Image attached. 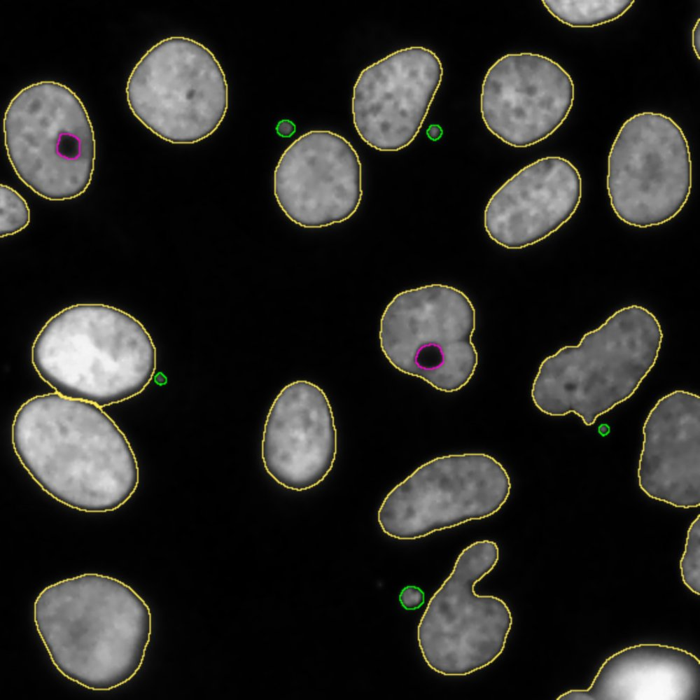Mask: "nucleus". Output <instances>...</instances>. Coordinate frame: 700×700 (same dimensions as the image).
<instances>
[{
	"instance_id": "1",
	"label": "nucleus",
	"mask_w": 700,
	"mask_h": 700,
	"mask_svg": "<svg viewBox=\"0 0 700 700\" xmlns=\"http://www.w3.org/2000/svg\"><path fill=\"white\" fill-rule=\"evenodd\" d=\"M11 439L32 479L69 507L111 512L137 489L139 470L130 443L94 403L56 392L36 396L16 412Z\"/></svg>"
},
{
	"instance_id": "2",
	"label": "nucleus",
	"mask_w": 700,
	"mask_h": 700,
	"mask_svg": "<svg viewBox=\"0 0 700 700\" xmlns=\"http://www.w3.org/2000/svg\"><path fill=\"white\" fill-rule=\"evenodd\" d=\"M36 631L68 680L108 691L140 670L152 633L146 601L111 576L83 573L46 587L34 603Z\"/></svg>"
},
{
	"instance_id": "3",
	"label": "nucleus",
	"mask_w": 700,
	"mask_h": 700,
	"mask_svg": "<svg viewBox=\"0 0 700 700\" xmlns=\"http://www.w3.org/2000/svg\"><path fill=\"white\" fill-rule=\"evenodd\" d=\"M31 362L56 393L101 407L141 393L157 363L154 342L130 314L103 304H76L52 316L31 347Z\"/></svg>"
},
{
	"instance_id": "4",
	"label": "nucleus",
	"mask_w": 700,
	"mask_h": 700,
	"mask_svg": "<svg viewBox=\"0 0 700 700\" xmlns=\"http://www.w3.org/2000/svg\"><path fill=\"white\" fill-rule=\"evenodd\" d=\"M662 326L645 307L632 304L541 363L531 388L535 406L551 416L570 413L586 426L630 398L655 365Z\"/></svg>"
},
{
	"instance_id": "5",
	"label": "nucleus",
	"mask_w": 700,
	"mask_h": 700,
	"mask_svg": "<svg viewBox=\"0 0 700 700\" xmlns=\"http://www.w3.org/2000/svg\"><path fill=\"white\" fill-rule=\"evenodd\" d=\"M4 144L18 178L51 201L74 199L92 179L94 132L79 97L55 81L32 83L11 99L3 120Z\"/></svg>"
},
{
	"instance_id": "6",
	"label": "nucleus",
	"mask_w": 700,
	"mask_h": 700,
	"mask_svg": "<svg viewBox=\"0 0 700 700\" xmlns=\"http://www.w3.org/2000/svg\"><path fill=\"white\" fill-rule=\"evenodd\" d=\"M126 97L135 117L160 139L191 144L211 136L228 108L225 74L214 54L186 36L153 46L134 66Z\"/></svg>"
},
{
	"instance_id": "7",
	"label": "nucleus",
	"mask_w": 700,
	"mask_h": 700,
	"mask_svg": "<svg viewBox=\"0 0 700 700\" xmlns=\"http://www.w3.org/2000/svg\"><path fill=\"white\" fill-rule=\"evenodd\" d=\"M499 554L492 540L470 544L430 598L417 627V640L424 661L436 673L470 675L503 652L512 625L511 611L501 598L475 590L495 568Z\"/></svg>"
},
{
	"instance_id": "8",
	"label": "nucleus",
	"mask_w": 700,
	"mask_h": 700,
	"mask_svg": "<svg viewBox=\"0 0 700 700\" xmlns=\"http://www.w3.org/2000/svg\"><path fill=\"white\" fill-rule=\"evenodd\" d=\"M476 312L461 290L433 284L398 293L382 315V353L398 371L452 393L472 377L478 354L472 342Z\"/></svg>"
},
{
	"instance_id": "9",
	"label": "nucleus",
	"mask_w": 700,
	"mask_h": 700,
	"mask_svg": "<svg viewBox=\"0 0 700 700\" xmlns=\"http://www.w3.org/2000/svg\"><path fill=\"white\" fill-rule=\"evenodd\" d=\"M510 491L507 470L489 454L439 456L419 466L388 493L377 521L391 538L416 540L494 514Z\"/></svg>"
},
{
	"instance_id": "10",
	"label": "nucleus",
	"mask_w": 700,
	"mask_h": 700,
	"mask_svg": "<svg viewBox=\"0 0 700 700\" xmlns=\"http://www.w3.org/2000/svg\"><path fill=\"white\" fill-rule=\"evenodd\" d=\"M611 207L624 223L646 228L676 217L692 188L687 138L670 117L642 112L621 126L608 157Z\"/></svg>"
},
{
	"instance_id": "11",
	"label": "nucleus",
	"mask_w": 700,
	"mask_h": 700,
	"mask_svg": "<svg viewBox=\"0 0 700 700\" xmlns=\"http://www.w3.org/2000/svg\"><path fill=\"white\" fill-rule=\"evenodd\" d=\"M443 76L431 50H398L365 67L353 89L351 112L363 141L380 151H397L419 134Z\"/></svg>"
},
{
	"instance_id": "12",
	"label": "nucleus",
	"mask_w": 700,
	"mask_h": 700,
	"mask_svg": "<svg viewBox=\"0 0 700 700\" xmlns=\"http://www.w3.org/2000/svg\"><path fill=\"white\" fill-rule=\"evenodd\" d=\"M274 194L285 215L305 228L342 223L363 195L359 156L342 136L312 130L284 151L274 172Z\"/></svg>"
},
{
	"instance_id": "13",
	"label": "nucleus",
	"mask_w": 700,
	"mask_h": 700,
	"mask_svg": "<svg viewBox=\"0 0 700 700\" xmlns=\"http://www.w3.org/2000/svg\"><path fill=\"white\" fill-rule=\"evenodd\" d=\"M574 98L573 80L559 63L536 53H510L486 73L480 112L494 136L510 146L526 148L556 132Z\"/></svg>"
},
{
	"instance_id": "14",
	"label": "nucleus",
	"mask_w": 700,
	"mask_h": 700,
	"mask_svg": "<svg viewBox=\"0 0 700 700\" xmlns=\"http://www.w3.org/2000/svg\"><path fill=\"white\" fill-rule=\"evenodd\" d=\"M337 445L334 415L323 390L307 380L285 386L264 425L261 458L268 475L287 489H312L332 470Z\"/></svg>"
},
{
	"instance_id": "15",
	"label": "nucleus",
	"mask_w": 700,
	"mask_h": 700,
	"mask_svg": "<svg viewBox=\"0 0 700 700\" xmlns=\"http://www.w3.org/2000/svg\"><path fill=\"white\" fill-rule=\"evenodd\" d=\"M580 174L568 160L542 158L521 169L491 197L484 209L489 237L507 249L533 245L557 231L578 209Z\"/></svg>"
},
{
	"instance_id": "16",
	"label": "nucleus",
	"mask_w": 700,
	"mask_h": 700,
	"mask_svg": "<svg viewBox=\"0 0 700 700\" xmlns=\"http://www.w3.org/2000/svg\"><path fill=\"white\" fill-rule=\"evenodd\" d=\"M637 476L650 498L680 508L700 505V397L676 390L661 398L643 426Z\"/></svg>"
},
{
	"instance_id": "17",
	"label": "nucleus",
	"mask_w": 700,
	"mask_h": 700,
	"mask_svg": "<svg viewBox=\"0 0 700 700\" xmlns=\"http://www.w3.org/2000/svg\"><path fill=\"white\" fill-rule=\"evenodd\" d=\"M546 9L573 27H593L614 21L634 4L633 0H544Z\"/></svg>"
},
{
	"instance_id": "18",
	"label": "nucleus",
	"mask_w": 700,
	"mask_h": 700,
	"mask_svg": "<svg viewBox=\"0 0 700 700\" xmlns=\"http://www.w3.org/2000/svg\"><path fill=\"white\" fill-rule=\"evenodd\" d=\"M0 237L16 234L30 222V210L24 199L11 187L0 185Z\"/></svg>"
},
{
	"instance_id": "19",
	"label": "nucleus",
	"mask_w": 700,
	"mask_h": 700,
	"mask_svg": "<svg viewBox=\"0 0 700 700\" xmlns=\"http://www.w3.org/2000/svg\"><path fill=\"white\" fill-rule=\"evenodd\" d=\"M700 518L699 514L690 525L685 549L680 560L682 581L694 594L700 592Z\"/></svg>"
},
{
	"instance_id": "20",
	"label": "nucleus",
	"mask_w": 700,
	"mask_h": 700,
	"mask_svg": "<svg viewBox=\"0 0 700 700\" xmlns=\"http://www.w3.org/2000/svg\"><path fill=\"white\" fill-rule=\"evenodd\" d=\"M399 600L404 608L415 610L424 603V594L416 586H407L401 591Z\"/></svg>"
},
{
	"instance_id": "21",
	"label": "nucleus",
	"mask_w": 700,
	"mask_h": 700,
	"mask_svg": "<svg viewBox=\"0 0 700 700\" xmlns=\"http://www.w3.org/2000/svg\"><path fill=\"white\" fill-rule=\"evenodd\" d=\"M295 130V125L288 120H283L279 122L276 125L277 133L284 137L291 136Z\"/></svg>"
},
{
	"instance_id": "22",
	"label": "nucleus",
	"mask_w": 700,
	"mask_h": 700,
	"mask_svg": "<svg viewBox=\"0 0 700 700\" xmlns=\"http://www.w3.org/2000/svg\"><path fill=\"white\" fill-rule=\"evenodd\" d=\"M700 20L697 19L692 31V46L698 59H700Z\"/></svg>"
},
{
	"instance_id": "23",
	"label": "nucleus",
	"mask_w": 700,
	"mask_h": 700,
	"mask_svg": "<svg viewBox=\"0 0 700 700\" xmlns=\"http://www.w3.org/2000/svg\"><path fill=\"white\" fill-rule=\"evenodd\" d=\"M442 134V131L441 127L435 125H431L427 131L428 137L433 140H437L440 138Z\"/></svg>"
}]
</instances>
